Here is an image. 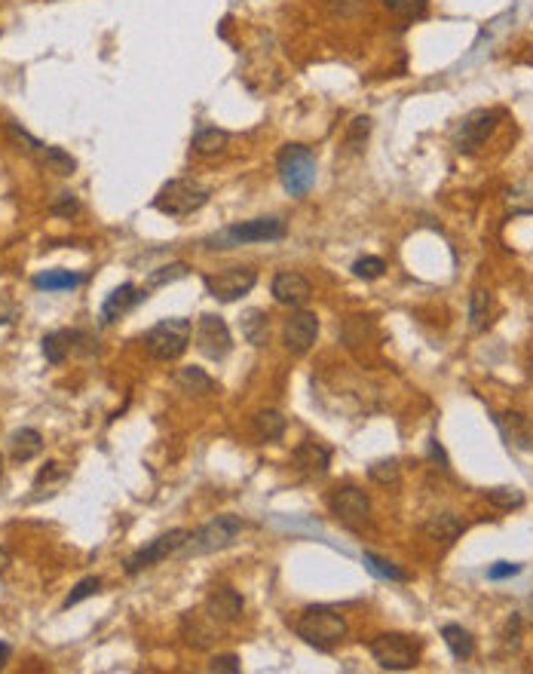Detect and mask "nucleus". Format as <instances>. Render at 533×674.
Instances as JSON below:
<instances>
[{"instance_id": "nucleus-1", "label": "nucleus", "mask_w": 533, "mask_h": 674, "mask_svg": "<svg viewBox=\"0 0 533 674\" xmlns=\"http://www.w3.org/2000/svg\"><path fill=\"white\" fill-rule=\"evenodd\" d=\"M297 638L316 650L328 653L346 638V619L335 607H306L295 625Z\"/></svg>"}, {"instance_id": "nucleus-2", "label": "nucleus", "mask_w": 533, "mask_h": 674, "mask_svg": "<svg viewBox=\"0 0 533 674\" xmlns=\"http://www.w3.org/2000/svg\"><path fill=\"white\" fill-rule=\"evenodd\" d=\"M205 203H209V188L193 182V178H172L153 197V209L169 218H188L203 209Z\"/></svg>"}, {"instance_id": "nucleus-3", "label": "nucleus", "mask_w": 533, "mask_h": 674, "mask_svg": "<svg viewBox=\"0 0 533 674\" xmlns=\"http://www.w3.org/2000/svg\"><path fill=\"white\" fill-rule=\"evenodd\" d=\"M276 169L285 193H291V197H304L316 184V157L304 144H285L276 159Z\"/></svg>"}, {"instance_id": "nucleus-4", "label": "nucleus", "mask_w": 533, "mask_h": 674, "mask_svg": "<svg viewBox=\"0 0 533 674\" xmlns=\"http://www.w3.org/2000/svg\"><path fill=\"white\" fill-rule=\"evenodd\" d=\"M239 533H243V522H239L236 515H218V518H212L209 524L199 527V531H193L182 552L188 558L224 552V549H230V546L236 543Z\"/></svg>"}, {"instance_id": "nucleus-5", "label": "nucleus", "mask_w": 533, "mask_h": 674, "mask_svg": "<svg viewBox=\"0 0 533 674\" xmlns=\"http://www.w3.org/2000/svg\"><path fill=\"white\" fill-rule=\"evenodd\" d=\"M193 325L188 319H163L144 335V346L157 362H175L178 356H184V350L190 346Z\"/></svg>"}, {"instance_id": "nucleus-6", "label": "nucleus", "mask_w": 533, "mask_h": 674, "mask_svg": "<svg viewBox=\"0 0 533 674\" xmlns=\"http://www.w3.org/2000/svg\"><path fill=\"white\" fill-rule=\"evenodd\" d=\"M289 236V227L282 218H255V221H239L230 224L228 230L218 233L212 249H233V245H249V243H279Z\"/></svg>"}, {"instance_id": "nucleus-7", "label": "nucleus", "mask_w": 533, "mask_h": 674, "mask_svg": "<svg viewBox=\"0 0 533 674\" xmlns=\"http://www.w3.org/2000/svg\"><path fill=\"white\" fill-rule=\"evenodd\" d=\"M328 509L331 515L344 527H350V531H362V527L371 522V500L368 493L359 491L356 484L335 487L328 497Z\"/></svg>"}, {"instance_id": "nucleus-8", "label": "nucleus", "mask_w": 533, "mask_h": 674, "mask_svg": "<svg viewBox=\"0 0 533 674\" xmlns=\"http://www.w3.org/2000/svg\"><path fill=\"white\" fill-rule=\"evenodd\" d=\"M371 656L375 662L386 671H408L417 665L420 659V647L408 635H381L371 640Z\"/></svg>"}, {"instance_id": "nucleus-9", "label": "nucleus", "mask_w": 533, "mask_h": 674, "mask_svg": "<svg viewBox=\"0 0 533 674\" xmlns=\"http://www.w3.org/2000/svg\"><path fill=\"white\" fill-rule=\"evenodd\" d=\"M203 283H205V291L215 300L233 304V300L245 298L258 285V270H251V267H228V270L209 273Z\"/></svg>"}, {"instance_id": "nucleus-10", "label": "nucleus", "mask_w": 533, "mask_h": 674, "mask_svg": "<svg viewBox=\"0 0 533 674\" xmlns=\"http://www.w3.org/2000/svg\"><path fill=\"white\" fill-rule=\"evenodd\" d=\"M188 537H190V533L182 531V527H178V531H169V533H159L157 539H151L148 546H142L135 555L126 558V573H129V577H135V573L148 570V567L163 564L169 555H175V552L184 549Z\"/></svg>"}, {"instance_id": "nucleus-11", "label": "nucleus", "mask_w": 533, "mask_h": 674, "mask_svg": "<svg viewBox=\"0 0 533 674\" xmlns=\"http://www.w3.org/2000/svg\"><path fill=\"white\" fill-rule=\"evenodd\" d=\"M193 340H197V350L203 352L205 359H215V362L218 359H224L233 350V335H230L228 322H224L221 316H215V313L199 316L197 331H193Z\"/></svg>"}, {"instance_id": "nucleus-12", "label": "nucleus", "mask_w": 533, "mask_h": 674, "mask_svg": "<svg viewBox=\"0 0 533 674\" xmlns=\"http://www.w3.org/2000/svg\"><path fill=\"white\" fill-rule=\"evenodd\" d=\"M497 120L499 113L497 111H488V108H478L472 111L469 117H463V123L454 129V148L460 153H472L478 151L497 129Z\"/></svg>"}, {"instance_id": "nucleus-13", "label": "nucleus", "mask_w": 533, "mask_h": 674, "mask_svg": "<svg viewBox=\"0 0 533 674\" xmlns=\"http://www.w3.org/2000/svg\"><path fill=\"white\" fill-rule=\"evenodd\" d=\"M316 337H319V316L316 313L301 310V313H291V316L285 319L282 340H285V346H289V352L304 356V352L313 350Z\"/></svg>"}, {"instance_id": "nucleus-14", "label": "nucleus", "mask_w": 533, "mask_h": 674, "mask_svg": "<svg viewBox=\"0 0 533 674\" xmlns=\"http://www.w3.org/2000/svg\"><path fill=\"white\" fill-rule=\"evenodd\" d=\"M270 291H273V298H276V304H282V306H304L306 300L313 298L310 279H306L304 273H297V270L276 273V276H273Z\"/></svg>"}, {"instance_id": "nucleus-15", "label": "nucleus", "mask_w": 533, "mask_h": 674, "mask_svg": "<svg viewBox=\"0 0 533 674\" xmlns=\"http://www.w3.org/2000/svg\"><path fill=\"white\" fill-rule=\"evenodd\" d=\"M243 610H245V600L236 589H230V585H218V589L205 598V613H209L218 625L243 619Z\"/></svg>"}, {"instance_id": "nucleus-16", "label": "nucleus", "mask_w": 533, "mask_h": 674, "mask_svg": "<svg viewBox=\"0 0 533 674\" xmlns=\"http://www.w3.org/2000/svg\"><path fill=\"white\" fill-rule=\"evenodd\" d=\"M144 298H148V295H144V291L138 289V285L123 283L120 289H114L108 298H104V304H102V322L111 325V322H117V319H123L126 313H129L132 306L142 304Z\"/></svg>"}, {"instance_id": "nucleus-17", "label": "nucleus", "mask_w": 533, "mask_h": 674, "mask_svg": "<svg viewBox=\"0 0 533 674\" xmlns=\"http://www.w3.org/2000/svg\"><path fill=\"white\" fill-rule=\"evenodd\" d=\"M331 463V451L322 448L319 442H304L295 448V466L304 476H325Z\"/></svg>"}, {"instance_id": "nucleus-18", "label": "nucleus", "mask_w": 533, "mask_h": 674, "mask_svg": "<svg viewBox=\"0 0 533 674\" xmlns=\"http://www.w3.org/2000/svg\"><path fill=\"white\" fill-rule=\"evenodd\" d=\"M466 531V522L454 512H442V515H432L429 522L423 524V533L436 543H454L460 539V533Z\"/></svg>"}, {"instance_id": "nucleus-19", "label": "nucleus", "mask_w": 533, "mask_h": 674, "mask_svg": "<svg viewBox=\"0 0 533 674\" xmlns=\"http://www.w3.org/2000/svg\"><path fill=\"white\" fill-rule=\"evenodd\" d=\"M175 383H178V390H182V392H188V396H197V399H209L212 392H215V380L205 375L203 368H197V365H188V368L178 371Z\"/></svg>"}, {"instance_id": "nucleus-20", "label": "nucleus", "mask_w": 533, "mask_h": 674, "mask_svg": "<svg viewBox=\"0 0 533 674\" xmlns=\"http://www.w3.org/2000/svg\"><path fill=\"white\" fill-rule=\"evenodd\" d=\"M285 426H289V420L273 408H264L251 417V430H255L258 442H279L285 436Z\"/></svg>"}, {"instance_id": "nucleus-21", "label": "nucleus", "mask_w": 533, "mask_h": 674, "mask_svg": "<svg viewBox=\"0 0 533 674\" xmlns=\"http://www.w3.org/2000/svg\"><path fill=\"white\" fill-rule=\"evenodd\" d=\"M10 448H12V460H16V463H28V460H35L37 453L43 451V436H40L37 430H31V426H25V430L12 432Z\"/></svg>"}, {"instance_id": "nucleus-22", "label": "nucleus", "mask_w": 533, "mask_h": 674, "mask_svg": "<svg viewBox=\"0 0 533 674\" xmlns=\"http://www.w3.org/2000/svg\"><path fill=\"white\" fill-rule=\"evenodd\" d=\"M77 337H80L77 331H68V329L46 335L43 337V356H46V362H50V365H62L65 359L71 356V350H74V340Z\"/></svg>"}, {"instance_id": "nucleus-23", "label": "nucleus", "mask_w": 533, "mask_h": 674, "mask_svg": "<svg viewBox=\"0 0 533 674\" xmlns=\"http://www.w3.org/2000/svg\"><path fill=\"white\" fill-rule=\"evenodd\" d=\"M83 273H71V270H43L37 273L31 283H35V289L40 291H71L77 289L80 283H83Z\"/></svg>"}, {"instance_id": "nucleus-24", "label": "nucleus", "mask_w": 533, "mask_h": 674, "mask_svg": "<svg viewBox=\"0 0 533 674\" xmlns=\"http://www.w3.org/2000/svg\"><path fill=\"white\" fill-rule=\"evenodd\" d=\"M239 325H243V337L251 346H266V340H270V316L264 310H245Z\"/></svg>"}, {"instance_id": "nucleus-25", "label": "nucleus", "mask_w": 533, "mask_h": 674, "mask_svg": "<svg viewBox=\"0 0 533 674\" xmlns=\"http://www.w3.org/2000/svg\"><path fill=\"white\" fill-rule=\"evenodd\" d=\"M184 619H190L193 629L188 623H184V638H188V644L193 647H209L212 640L218 638V629H215V619L209 616V613H188Z\"/></svg>"}, {"instance_id": "nucleus-26", "label": "nucleus", "mask_w": 533, "mask_h": 674, "mask_svg": "<svg viewBox=\"0 0 533 674\" xmlns=\"http://www.w3.org/2000/svg\"><path fill=\"white\" fill-rule=\"evenodd\" d=\"M497 423L512 445H518V448H533V430L528 417H521V414H503V417H497Z\"/></svg>"}, {"instance_id": "nucleus-27", "label": "nucleus", "mask_w": 533, "mask_h": 674, "mask_svg": "<svg viewBox=\"0 0 533 674\" xmlns=\"http://www.w3.org/2000/svg\"><path fill=\"white\" fill-rule=\"evenodd\" d=\"M442 638H444V644H448L451 656H454L457 662H466V659H472V653H475V640H472V635L463 629V625H454V623L444 625Z\"/></svg>"}, {"instance_id": "nucleus-28", "label": "nucleus", "mask_w": 533, "mask_h": 674, "mask_svg": "<svg viewBox=\"0 0 533 674\" xmlns=\"http://www.w3.org/2000/svg\"><path fill=\"white\" fill-rule=\"evenodd\" d=\"M37 157H40V163H43L46 169L56 172V175H62V178H68V175H74L77 172V159L62 148H46L43 144V151H40Z\"/></svg>"}, {"instance_id": "nucleus-29", "label": "nucleus", "mask_w": 533, "mask_h": 674, "mask_svg": "<svg viewBox=\"0 0 533 674\" xmlns=\"http://www.w3.org/2000/svg\"><path fill=\"white\" fill-rule=\"evenodd\" d=\"M362 564H365V570L375 573L377 579H390V583H408V573L398 570V567L390 564L386 558L375 555V552H365V555H362Z\"/></svg>"}, {"instance_id": "nucleus-30", "label": "nucleus", "mask_w": 533, "mask_h": 674, "mask_svg": "<svg viewBox=\"0 0 533 674\" xmlns=\"http://www.w3.org/2000/svg\"><path fill=\"white\" fill-rule=\"evenodd\" d=\"M488 316H491V291L488 289H475L469 298V325L472 331H484L488 329Z\"/></svg>"}, {"instance_id": "nucleus-31", "label": "nucleus", "mask_w": 533, "mask_h": 674, "mask_svg": "<svg viewBox=\"0 0 533 674\" xmlns=\"http://www.w3.org/2000/svg\"><path fill=\"white\" fill-rule=\"evenodd\" d=\"M484 497H488L491 506H497L503 512L521 509L524 506V493L518 487H491V491H484Z\"/></svg>"}, {"instance_id": "nucleus-32", "label": "nucleus", "mask_w": 533, "mask_h": 674, "mask_svg": "<svg viewBox=\"0 0 533 674\" xmlns=\"http://www.w3.org/2000/svg\"><path fill=\"white\" fill-rule=\"evenodd\" d=\"M368 478L375 484H383V487H390V484H398L402 482V469H398V460H377V463H371L368 466Z\"/></svg>"}, {"instance_id": "nucleus-33", "label": "nucleus", "mask_w": 533, "mask_h": 674, "mask_svg": "<svg viewBox=\"0 0 533 674\" xmlns=\"http://www.w3.org/2000/svg\"><path fill=\"white\" fill-rule=\"evenodd\" d=\"M383 4L405 22H414V19H423L429 12V0H383Z\"/></svg>"}, {"instance_id": "nucleus-34", "label": "nucleus", "mask_w": 533, "mask_h": 674, "mask_svg": "<svg viewBox=\"0 0 533 674\" xmlns=\"http://www.w3.org/2000/svg\"><path fill=\"white\" fill-rule=\"evenodd\" d=\"M228 148V132L224 129H199L193 136V151L197 153H218Z\"/></svg>"}, {"instance_id": "nucleus-35", "label": "nucleus", "mask_w": 533, "mask_h": 674, "mask_svg": "<svg viewBox=\"0 0 533 674\" xmlns=\"http://www.w3.org/2000/svg\"><path fill=\"white\" fill-rule=\"evenodd\" d=\"M368 132H371V117H356L344 136V148L350 153H359L365 148V142H368Z\"/></svg>"}, {"instance_id": "nucleus-36", "label": "nucleus", "mask_w": 533, "mask_h": 674, "mask_svg": "<svg viewBox=\"0 0 533 674\" xmlns=\"http://www.w3.org/2000/svg\"><path fill=\"white\" fill-rule=\"evenodd\" d=\"M190 273V267L184 261H172L166 267H157V270L148 276V285L151 289H159V285H169V283H178V279H184Z\"/></svg>"}, {"instance_id": "nucleus-37", "label": "nucleus", "mask_w": 533, "mask_h": 674, "mask_svg": "<svg viewBox=\"0 0 533 674\" xmlns=\"http://www.w3.org/2000/svg\"><path fill=\"white\" fill-rule=\"evenodd\" d=\"M386 270V261L377 255H365L359 258L356 264H352V276L356 279H365V283H375V279H381Z\"/></svg>"}, {"instance_id": "nucleus-38", "label": "nucleus", "mask_w": 533, "mask_h": 674, "mask_svg": "<svg viewBox=\"0 0 533 674\" xmlns=\"http://www.w3.org/2000/svg\"><path fill=\"white\" fill-rule=\"evenodd\" d=\"M102 592V579L98 577H86V579H80V583L71 589V595L65 598V610H71L74 604H80V600H86V598H92V595H98Z\"/></svg>"}, {"instance_id": "nucleus-39", "label": "nucleus", "mask_w": 533, "mask_h": 674, "mask_svg": "<svg viewBox=\"0 0 533 674\" xmlns=\"http://www.w3.org/2000/svg\"><path fill=\"white\" fill-rule=\"evenodd\" d=\"M52 215H62V218H71V215H77L80 212V205H77V199H74V193H62V199L58 203H52Z\"/></svg>"}, {"instance_id": "nucleus-40", "label": "nucleus", "mask_w": 533, "mask_h": 674, "mask_svg": "<svg viewBox=\"0 0 533 674\" xmlns=\"http://www.w3.org/2000/svg\"><path fill=\"white\" fill-rule=\"evenodd\" d=\"M10 136H12V142H16L19 148L25 144V151H28V153H40V151H43V144H40L37 138H31L25 129H19V126H10Z\"/></svg>"}, {"instance_id": "nucleus-41", "label": "nucleus", "mask_w": 533, "mask_h": 674, "mask_svg": "<svg viewBox=\"0 0 533 674\" xmlns=\"http://www.w3.org/2000/svg\"><path fill=\"white\" fill-rule=\"evenodd\" d=\"M328 6L335 12H341V16H356V12H362L368 6V0H328Z\"/></svg>"}, {"instance_id": "nucleus-42", "label": "nucleus", "mask_w": 533, "mask_h": 674, "mask_svg": "<svg viewBox=\"0 0 533 674\" xmlns=\"http://www.w3.org/2000/svg\"><path fill=\"white\" fill-rule=\"evenodd\" d=\"M212 671H224V674H236L243 665H239V656H233V653H224V656H215L209 665Z\"/></svg>"}, {"instance_id": "nucleus-43", "label": "nucleus", "mask_w": 533, "mask_h": 674, "mask_svg": "<svg viewBox=\"0 0 533 674\" xmlns=\"http://www.w3.org/2000/svg\"><path fill=\"white\" fill-rule=\"evenodd\" d=\"M515 573H521V564H512V562H497L494 567H488V579H509L515 577Z\"/></svg>"}, {"instance_id": "nucleus-44", "label": "nucleus", "mask_w": 533, "mask_h": 674, "mask_svg": "<svg viewBox=\"0 0 533 674\" xmlns=\"http://www.w3.org/2000/svg\"><path fill=\"white\" fill-rule=\"evenodd\" d=\"M16 319V304L6 298H0V325H10Z\"/></svg>"}, {"instance_id": "nucleus-45", "label": "nucleus", "mask_w": 533, "mask_h": 674, "mask_svg": "<svg viewBox=\"0 0 533 674\" xmlns=\"http://www.w3.org/2000/svg\"><path fill=\"white\" fill-rule=\"evenodd\" d=\"M429 453H432V460H438V463H442V469H448V457H444L442 445H438L436 438H432V442H429Z\"/></svg>"}, {"instance_id": "nucleus-46", "label": "nucleus", "mask_w": 533, "mask_h": 674, "mask_svg": "<svg viewBox=\"0 0 533 674\" xmlns=\"http://www.w3.org/2000/svg\"><path fill=\"white\" fill-rule=\"evenodd\" d=\"M10 656H12V647H10V644H4V640H0V669H4V665L10 662Z\"/></svg>"}, {"instance_id": "nucleus-47", "label": "nucleus", "mask_w": 533, "mask_h": 674, "mask_svg": "<svg viewBox=\"0 0 533 674\" xmlns=\"http://www.w3.org/2000/svg\"><path fill=\"white\" fill-rule=\"evenodd\" d=\"M6 567H10V555H6V552H4V549H0V573H4V570H6Z\"/></svg>"}, {"instance_id": "nucleus-48", "label": "nucleus", "mask_w": 533, "mask_h": 674, "mask_svg": "<svg viewBox=\"0 0 533 674\" xmlns=\"http://www.w3.org/2000/svg\"><path fill=\"white\" fill-rule=\"evenodd\" d=\"M0 476H4V460H0Z\"/></svg>"}]
</instances>
